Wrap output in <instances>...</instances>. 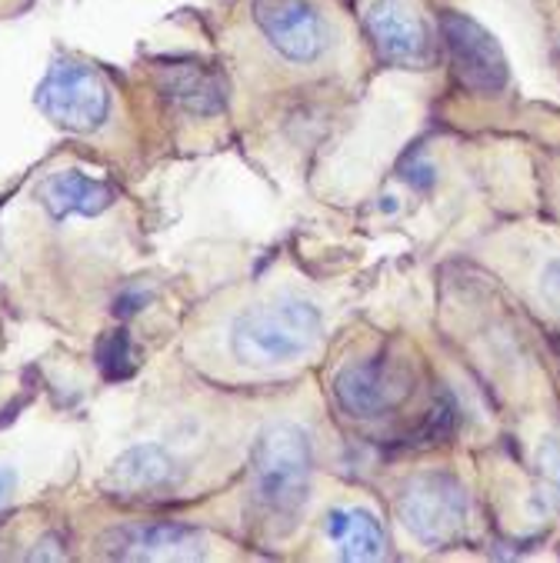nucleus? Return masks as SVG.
<instances>
[{"mask_svg": "<svg viewBox=\"0 0 560 563\" xmlns=\"http://www.w3.org/2000/svg\"><path fill=\"white\" fill-rule=\"evenodd\" d=\"M537 467H540L543 484L560 504V440L557 437H543V443L537 446Z\"/></svg>", "mask_w": 560, "mask_h": 563, "instance_id": "obj_16", "label": "nucleus"}, {"mask_svg": "<svg viewBox=\"0 0 560 563\" xmlns=\"http://www.w3.org/2000/svg\"><path fill=\"white\" fill-rule=\"evenodd\" d=\"M100 550L118 560H194L204 553V533L184 523H128L107 530Z\"/></svg>", "mask_w": 560, "mask_h": 563, "instance_id": "obj_9", "label": "nucleus"}, {"mask_svg": "<svg viewBox=\"0 0 560 563\" xmlns=\"http://www.w3.org/2000/svg\"><path fill=\"white\" fill-rule=\"evenodd\" d=\"M320 341V310L300 294H277L231 323V354L254 371L304 361Z\"/></svg>", "mask_w": 560, "mask_h": 563, "instance_id": "obj_1", "label": "nucleus"}, {"mask_svg": "<svg viewBox=\"0 0 560 563\" xmlns=\"http://www.w3.org/2000/svg\"><path fill=\"white\" fill-rule=\"evenodd\" d=\"M310 467H314L310 437L300 423L284 420L267 427L254 446V467H251L257 507L271 520L290 523L307 504Z\"/></svg>", "mask_w": 560, "mask_h": 563, "instance_id": "obj_2", "label": "nucleus"}, {"mask_svg": "<svg viewBox=\"0 0 560 563\" xmlns=\"http://www.w3.org/2000/svg\"><path fill=\"white\" fill-rule=\"evenodd\" d=\"M540 290H543L547 303H553V307L560 310V257H553V261L543 267V274H540Z\"/></svg>", "mask_w": 560, "mask_h": 563, "instance_id": "obj_18", "label": "nucleus"}, {"mask_svg": "<svg viewBox=\"0 0 560 563\" xmlns=\"http://www.w3.org/2000/svg\"><path fill=\"white\" fill-rule=\"evenodd\" d=\"M261 44L290 67H314L333 47V24L317 0H251Z\"/></svg>", "mask_w": 560, "mask_h": 563, "instance_id": "obj_3", "label": "nucleus"}, {"mask_svg": "<svg viewBox=\"0 0 560 563\" xmlns=\"http://www.w3.org/2000/svg\"><path fill=\"white\" fill-rule=\"evenodd\" d=\"M327 537L338 543L344 560H381L387 553V537L367 507H333L323 520Z\"/></svg>", "mask_w": 560, "mask_h": 563, "instance_id": "obj_13", "label": "nucleus"}, {"mask_svg": "<svg viewBox=\"0 0 560 563\" xmlns=\"http://www.w3.org/2000/svg\"><path fill=\"white\" fill-rule=\"evenodd\" d=\"M404 177H407L414 187H430V184H433V167H430V164L414 161L410 167H404Z\"/></svg>", "mask_w": 560, "mask_h": 563, "instance_id": "obj_19", "label": "nucleus"}, {"mask_svg": "<svg viewBox=\"0 0 560 563\" xmlns=\"http://www.w3.org/2000/svg\"><path fill=\"white\" fill-rule=\"evenodd\" d=\"M97 367L107 380H128L134 374V347L128 330H110L97 344Z\"/></svg>", "mask_w": 560, "mask_h": 563, "instance_id": "obj_14", "label": "nucleus"}, {"mask_svg": "<svg viewBox=\"0 0 560 563\" xmlns=\"http://www.w3.org/2000/svg\"><path fill=\"white\" fill-rule=\"evenodd\" d=\"M397 514L417 540L440 547L468 533L471 504L468 490L451 474H420L404 487Z\"/></svg>", "mask_w": 560, "mask_h": 563, "instance_id": "obj_5", "label": "nucleus"}, {"mask_svg": "<svg viewBox=\"0 0 560 563\" xmlns=\"http://www.w3.org/2000/svg\"><path fill=\"white\" fill-rule=\"evenodd\" d=\"M414 390L410 367L394 361L391 354H374L364 361H351L333 377V397L338 404L361 420H374L394 410Z\"/></svg>", "mask_w": 560, "mask_h": 563, "instance_id": "obj_7", "label": "nucleus"}, {"mask_svg": "<svg viewBox=\"0 0 560 563\" xmlns=\"http://www.w3.org/2000/svg\"><path fill=\"white\" fill-rule=\"evenodd\" d=\"M440 34L451 54L454 74L468 90L477 93H501L510 80V64L497 44V37L461 11L440 14Z\"/></svg>", "mask_w": 560, "mask_h": 563, "instance_id": "obj_6", "label": "nucleus"}, {"mask_svg": "<svg viewBox=\"0 0 560 563\" xmlns=\"http://www.w3.org/2000/svg\"><path fill=\"white\" fill-rule=\"evenodd\" d=\"M157 87L171 107L187 118H217L223 110L220 77L197 60H174L157 70Z\"/></svg>", "mask_w": 560, "mask_h": 563, "instance_id": "obj_11", "label": "nucleus"}, {"mask_svg": "<svg viewBox=\"0 0 560 563\" xmlns=\"http://www.w3.org/2000/svg\"><path fill=\"white\" fill-rule=\"evenodd\" d=\"M454 430H458V404L451 397H440L433 410L427 413V420L420 423L414 443H437V440H447Z\"/></svg>", "mask_w": 560, "mask_h": 563, "instance_id": "obj_15", "label": "nucleus"}, {"mask_svg": "<svg viewBox=\"0 0 560 563\" xmlns=\"http://www.w3.org/2000/svg\"><path fill=\"white\" fill-rule=\"evenodd\" d=\"M37 200L54 220H67V217H100L107 207H114L118 194L110 184L84 177L80 170H57L41 180Z\"/></svg>", "mask_w": 560, "mask_h": 563, "instance_id": "obj_12", "label": "nucleus"}, {"mask_svg": "<svg viewBox=\"0 0 560 563\" xmlns=\"http://www.w3.org/2000/svg\"><path fill=\"white\" fill-rule=\"evenodd\" d=\"M147 303H151V290H144V287H128V290L118 294L114 313H118V317H134V313H141Z\"/></svg>", "mask_w": 560, "mask_h": 563, "instance_id": "obj_17", "label": "nucleus"}, {"mask_svg": "<svg viewBox=\"0 0 560 563\" xmlns=\"http://www.w3.org/2000/svg\"><path fill=\"white\" fill-rule=\"evenodd\" d=\"M14 484H18L14 471L11 467H0V504H4L14 494Z\"/></svg>", "mask_w": 560, "mask_h": 563, "instance_id": "obj_20", "label": "nucleus"}, {"mask_svg": "<svg viewBox=\"0 0 560 563\" xmlns=\"http://www.w3.org/2000/svg\"><path fill=\"white\" fill-rule=\"evenodd\" d=\"M180 467L174 454L161 443H138L114 461V467L107 471V490L128 497V500H151L164 497L177 487Z\"/></svg>", "mask_w": 560, "mask_h": 563, "instance_id": "obj_10", "label": "nucleus"}, {"mask_svg": "<svg viewBox=\"0 0 560 563\" xmlns=\"http://www.w3.org/2000/svg\"><path fill=\"white\" fill-rule=\"evenodd\" d=\"M364 31L384 64L424 70L433 60L430 34L404 0H374L364 11Z\"/></svg>", "mask_w": 560, "mask_h": 563, "instance_id": "obj_8", "label": "nucleus"}, {"mask_svg": "<svg viewBox=\"0 0 560 563\" xmlns=\"http://www.w3.org/2000/svg\"><path fill=\"white\" fill-rule=\"evenodd\" d=\"M37 107L47 114V121L64 131L97 134L110 121L114 93H110V84L100 77V70L77 60H57L37 90Z\"/></svg>", "mask_w": 560, "mask_h": 563, "instance_id": "obj_4", "label": "nucleus"}]
</instances>
